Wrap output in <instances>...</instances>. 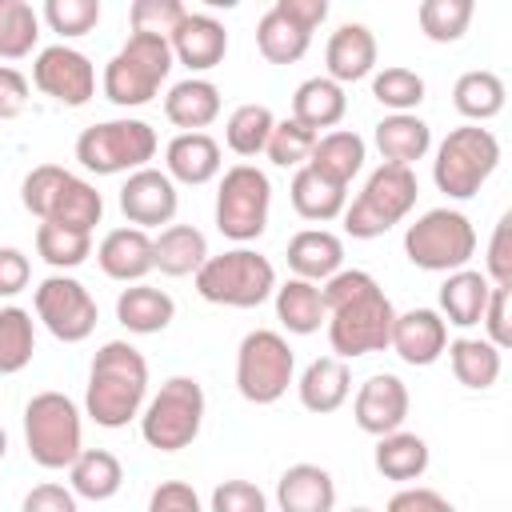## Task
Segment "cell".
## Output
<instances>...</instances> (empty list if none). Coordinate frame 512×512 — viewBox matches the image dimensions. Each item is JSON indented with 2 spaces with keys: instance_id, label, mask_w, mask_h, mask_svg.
Returning a JSON list of instances; mask_svg holds the SVG:
<instances>
[{
  "instance_id": "1",
  "label": "cell",
  "mask_w": 512,
  "mask_h": 512,
  "mask_svg": "<svg viewBox=\"0 0 512 512\" xmlns=\"http://www.w3.org/2000/svg\"><path fill=\"white\" fill-rule=\"evenodd\" d=\"M324 324L328 344L340 360L372 356L388 348L396 308L364 268H340L332 280H324Z\"/></svg>"
},
{
  "instance_id": "2",
  "label": "cell",
  "mask_w": 512,
  "mask_h": 512,
  "mask_svg": "<svg viewBox=\"0 0 512 512\" xmlns=\"http://www.w3.org/2000/svg\"><path fill=\"white\" fill-rule=\"evenodd\" d=\"M148 396V360L128 340H108L88 368V392L84 412L100 428H124L140 416Z\"/></svg>"
},
{
  "instance_id": "3",
  "label": "cell",
  "mask_w": 512,
  "mask_h": 512,
  "mask_svg": "<svg viewBox=\"0 0 512 512\" xmlns=\"http://www.w3.org/2000/svg\"><path fill=\"white\" fill-rule=\"evenodd\" d=\"M172 48L164 36H144V32H128V40L116 48V56L104 64L100 88L116 108H140L148 104L160 84L172 72Z\"/></svg>"
},
{
  "instance_id": "4",
  "label": "cell",
  "mask_w": 512,
  "mask_h": 512,
  "mask_svg": "<svg viewBox=\"0 0 512 512\" xmlns=\"http://www.w3.org/2000/svg\"><path fill=\"white\" fill-rule=\"evenodd\" d=\"M416 196H420V184L412 168L380 164L372 168L356 200L344 208V232L352 240H376L416 208Z\"/></svg>"
},
{
  "instance_id": "5",
  "label": "cell",
  "mask_w": 512,
  "mask_h": 512,
  "mask_svg": "<svg viewBox=\"0 0 512 512\" xmlns=\"http://www.w3.org/2000/svg\"><path fill=\"white\" fill-rule=\"evenodd\" d=\"M192 280L208 304H224V308H260L276 292L272 260L252 248H232V252L208 256Z\"/></svg>"
},
{
  "instance_id": "6",
  "label": "cell",
  "mask_w": 512,
  "mask_h": 512,
  "mask_svg": "<svg viewBox=\"0 0 512 512\" xmlns=\"http://www.w3.org/2000/svg\"><path fill=\"white\" fill-rule=\"evenodd\" d=\"M160 140L148 120L120 116V120H100L76 136V160L84 172L96 176H116V172H136L148 168L156 156Z\"/></svg>"
},
{
  "instance_id": "7",
  "label": "cell",
  "mask_w": 512,
  "mask_h": 512,
  "mask_svg": "<svg viewBox=\"0 0 512 512\" xmlns=\"http://www.w3.org/2000/svg\"><path fill=\"white\" fill-rule=\"evenodd\" d=\"M496 164H500V140L480 124H460L440 140L432 160V180L444 196L472 200L480 184L496 172Z\"/></svg>"
},
{
  "instance_id": "8",
  "label": "cell",
  "mask_w": 512,
  "mask_h": 512,
  "mask_svg": "<svg viewBox=\"0 0 512 512\" xmlns=\"http://www.w3.org/2000/svg\"><path fill=\"white\" fill-rule=\"evenodd\" d=\"M24 444L40 468H68L84 452V424L76 400L64 392H36L24 408Z\"/></svg>"
},
{
  "instance_id": "9",
  "label": "cell",
  "mask_w": 512,
  "mask_h": 512,
  "mask_svg": "<svg viewBox=\"0 0 512 512\" xmlns=\"http://www.w3.org/2000/svg\"><path fill=\"white\" fill-rule=\"evenodd\" d=\"M204 424V388L196 376H172L140 412V436L156 452H180L200 436Z\"/></svg>"
},
{
  "instance_id": "10",
  "label": "cell",
  "mask_w": 512,
  "mask_h": 512,
  "mask_svg": "<svg viewBox=\"0 0 512 512\" xmlns=\"http://www.w3.org/2000/svg\"><path fill=\"white\" fill-rule=\"evenodd\" d=\"M404 256L424 272H460L476 256V228L456 208H432L408 224Z\"/></svg>"
},
{
  "instance_id": "11",
  "label": "cell",
  "mask_w": 512,
  "mask_h": 512,
  "mask_svg": "<svg viewBox=\"0 0 512 512\" xmlns=\"http://www.w3.org/2000/svg\"><path fill=\"white\" fill-rule=\"evenodd\" d=\"M296 372V356L288 340L272 328H256L236 348V388L248 404H276Z\"/></svg>"
},
{
  "instance_id": "12",
  "label": "cell",
  "mask_w": 512,
  "mask_h": 512,
  "mask_svg": "<svg viewBox=\"0 0 512 512\" xmlns=\"http://www.w3.org/2000/svg\"><path fill=\"white\" fill-rule=\"evenodd\" d=\"M268 212H272V184L256 164H236L224 172L220 188H216V228L236 240L248 244L268 228Z\"/></svg>"
},
{
  "instance_id": "13",
  "label": "cell",
  "mask_w": 512,
  "mask_h": 512,
  "mask_svg": "<svg viewBox=\"0 0 512 512\" xmlns=\"http://www.w3.org/2000/svg\"><path fill=\"white\" fill-rule=\"evenodd\" d=\"M328 16V0H276L260 24H256V48L268 64H296L308 44L312 32L324 24Z\"/></svg>"
},
{
  "instance_id": "14",
  "label": "cell",
  "mask_w": 512,
  "mask_h": 512,
  "mask_svg": "<svg viewBox=\"0 0 512 512\" xmlns=\"http://www.w3.org/2000/svg\"><path fill=\"white\" fill-rule=\"evenodd\" d=\"M32 304H36V320H40L56 340H64V344L88 340L92 328H96V316H100L92 292H88L76 276H64V272L40 280Z\"/></svg>"
},
{
  "instance_id": "15",
  "label": "cell",
  "mask_w": 512,
  "mask_h": 512,
  "mask_svg": "<svg viewBox=\"0 0 512 512\" xmlns=\"http://www.w3.org/2000/svg\"><path fill=\"white\" fill-rule=\"evenodd\" d=\"M32 84L44 96H52L56 104L80 108V104H88L96 96V68L80 48L48 44V48H40V56L32 64Z\"/></svg>"
},
{
  "instance_id": "16",
  "label": "cell",
  "mask_w": 512,
  "mask_h": 512,
  "mask_svg": "<svg viewBox=\"0 0 512 512\" xmlns=\"http://www.w3.org/2000/svg\"><path fill=\"white\" fill-rule=\"evenodd\" d=\"M180 208V192L176 184L168 180V172L160 168H136L128 172L124 188H120V212L132 228H160V224H172Z\"/></svg>"
},
{
  "instance_id": "17",
  "label": "cell",
  "mask_w": 512,
  "mask_h": 512,
  "mask_svg": "<svg viewBox=\"0 0 512 512\" xmlns=\"http://www.w3.org/2000/svg\"><path fill=\"white\" fill-rule=\"evenodd\" d=\"M408 388L400 376L392 372H376L360 384L356 400H352V416H356V428L368 432V436H388V432H400L404 420H408Z\"/></svg>"
},
{
  "instance_id": "18",
  "label": "cell",
  "mask_w": 512,
  "mask_h": 512,
  "mask_svg": "<svg viewBox=\"0 0 512 512\" xmlns=\"http://www.w3.org/2000/svg\"><path fill=\"white\" fill-rule=\"evenodd\" d=\"M388 348L412 364V368H428L444 356L448 348V324L436 308H408V312H396L392 320V336H388Z\"/></svg>"
},
{
  "instance_id": "19",
  "label": "cell",
  "mask_w": 512,
  "mask_h": 512,
  "mask_svg": "<svg viewBox=\"0 0 512 512\" xmlns=\"http://www.w3.org/2000/svg\"><path fill=\"white\" fill-rule=\"evenodd\" d=\"M168 48H172V60H180L188 72H208L224 60L228 52V32L216 16L208 12H188L180 20V28L168 36Z\"/></svg>"
},
{
  "instance_id": "20",
  "label": "cell",
  "mask_w": 512,
  "mask_h": 512,
  "mask_svg": "<svg viewBox=\"0 0 512 512\" xmlns=\"http://www.w3.org/2000/svg\"><path fill=\"white\" fill-rule=\"evenodd\" d=\"M96 264L108 280L120 284H140L156 264H152V236L144 228H112L100 248H96Z\"/></svg>"
},
{
  "instance_id": "21",
  "label": "cell",
  "mask_w": 512,
  "mask_h": 512,
  "mask_svg": "<svg viewBox=\"0 0 512 512\" xmlns=\"http://www.w3.org/2000/svg\"><path fill=\"white\" fill-rule=\"evenodd\" d=\"M324 64H328V80H336L340 88L372 76V68H376V36H372V28L368 24H340L328 36Z\"/></svg>"
},
{
  "instance_id": "22",
  "label": "cell",
  "mask_w": 512,
  "mask_h": 512,
  "mask_svg": "<svg viewBox=\"0 0 512 512\" xmlns=\"http://www.w3.org/2000/svg\"><path fill=\"white\" fill-rule=\"evenodd\" d=\"M220 144L208 132H180L164 148V172L172 184H208L220 176Z\"/></svg>"
},
{
  "instance_id": "23",
  "label": "cell",
  "mask_w": 512,
  "mask_h": 512,
  "mask_svg": "<svg viewBox=\"0 0 512 512\" xmlns=\"http://www.w3.org/2000/svg\"><path fill=\"white\" fill-rule=\"evenodd\" d=\"M280 512H332L336 508V480L320 464H292L276 480Z\"/></svg>"
},
{
  "instance_id": "24",
  "label": "cell",
  "mask_w": 512,
  "mask_h": 512,
  "mask_svg": "<svg viewBox=\"0 0 512 512\" xmlns=\"http://www.w3.org/2000/svg\"><path fill=\"white\" fill-rule=\"evenodd\" d=\"M340 264H344V240L328 228H304L288 240V268L300 280L324 284L340 272Z\"/></svg>"
},
{
  "instance_id": "25",
  "label": "cell",
  "mask_w": 512,
  "mask_h": 512,
  "mask_svg": "<svg viewBox=\"0 0 512 512\" xmlns=\"http://www.w3.org/2000/svg\"><path fill=\"white\" fill-rule=\"evenodd\" d=\"M384 164H396V168H412L416 160L428 156L432 148V128L416 116V112H388L376 132H372Z\"/></svg>"
},
{
  "instance_id": "26",
  "label": "cell",
  "mask_w": 512,
  "mask_h": 512,
  "mask_svg": "<svg viewBox=\"0 0 512 512\" xmlns=\"http://www.w3.org/2000/svg\"><path fill=\"white\" fill-rule=\"evenodd\" d=\"M296 392H300V404H304L308 412L328 416V412H336V408L348 400V392H352V372H348V364H344L340 356H316V360L300 372Z\"/></svg>"
},
{
  "instance_id": "27",
  "label": "cell",
  "mask_w": 512,
  "mask_h": 512,
  "mask_svg": "<svg viewBox=\"0 0 512 512\" xmlns=\"http://www.w3.org/2000/svg\"><path fill=\"white\" fill-rule=\"evenodd\" d=\"M488 296H492V284H488L484 272H476V268L448 272L444 284H440V316H444V324H456V328L480 324L484 308H488Z\"/></svg>"
},
{
  "instance_id": "28",
  "label": "cell",
  "mask_w": 512,
  "mask_h": 512,
  "mask_svg": "<svg viewBox=\"0 0 512 512\" xmlns=\"http://www.w3.org/2000/svg\"><path fill=\"white\" fill-rule=\"evenodd\" d=\"M164 116L184 132H204L220 116V88L212 80H204V76H188V80L168 88Z\"/></svg>"
},
{
  "instance_id": "29",
  "label": "cell",
  "mask_w": 512,
  "mask_h": 512,
  "mask_svg": "<svg viewBox=\"0 0 512 512\" xmlns=\"http://www.w3.org/2000/svg\"><path fill=\"white\" fill-rule=\"evenodd\" d=\"M364 156H368V144L360 132L352 128H332L324 136H316V148L308 156V168H316L320 176L336 180V184H352V176L364 168Z\"/></svg>"
},
{
  "instance_id": "30",
  "label": "cell",
  "mask_w": 512,
  "mask_h": 512,
  "mask_svg": "<svg viewBox=\"0 0 512 512\" xmlns=\"http://www.w3.org/2000/svg\"><path fill=\"white\" fill-rule=\"evenodd\" d=\"M176 316V300L164 292V288H152V284H132L116 296V320L136 332V336H152V332H164Z\"/></svg>"
},
{
  "instance_id": "31",
  "label": "cell",
  "mask_w": 512,
  "mask_h": 512,
  "mask_svg": "<svg viewBox=\"0 0 512 512\" xmlns=\"http://www.w3.org/2000/svg\"><path fill=\"white\" fill-rule=\"evenodd\" d=\"M344 112H348V96L328 76H312L292 92V120L312 128L316 136H320V128H336L344 120Z\"/></svg>"
},
{
  "instance_id": "32",
  "label": "cell",
  "mask_w": 512,
  "mask_h": 512,
  "mask_svg": "<svg viewBox=\"0 0 512 512\" xmlns=\"http://www.w3.org/2000/svg\"><path fill=\"white\" fill-rule=\"evenodd\" d=\"M204 260H208V240L192 224H168L152 240V264L164 276H196Z\"/></svg>"
},
{
  "instance_id": "33",
  "label": "cell",
  "mask_w": 512,
  "mask_h": 512,
  "mask_svg": "<svg viewBox=\"0 0 512 512\" xmlns=\"http://www.w3.org/2000/svg\"><path fill=\"white\" fill-rule=\"evenodd\" d=\"M428 444H424V436H416V432H388V436H380L376 440V452H372V464H376V472L384 476V480H396V484H412V480H420L424 472H428Z\"/></svg>"
},
{
  "instance_id": "34",
  "label": "cell",
  "mask_w": 512,
  "mask_h": 512,
  "mask_svg": "<svg viewBox=\"0 0 512 512\" xmlns=\"http://www.w3.org/2000/svg\"><path fill=\"white\" fill-rule=\"evenodd\" d=\"M288 196H292V208H296L304 220H320V224L344 216V208H348V188L336 184V180H328V176H320V172L308 168V164L296 168Z\"/></svg>"
},
{
  "instance_id": "35",
  "label": "cell",
  "mask_w": 512,
  "mask_h": 512,
  "mask_svg": "<svg viewBox=\"0 0 512 512\" xmlns=\"http://www.w3.org/2000/svg\"><path fill=\"white\" fill-rule=\"evenodd\" d=\"M272 296H276V320L292 336L320 332V324H324V292H320V284L300 280V276H288Z\"/></svg>"
},
{
  "instance_id": "36",
  "label": "cell",
  "mask_w": 512,
  "mask_h": 512,
  "mask_svg": "<svg viewBox=\"0 0 512 512\" xmlns=\"http://www.w3.org/2000/svg\"><path fill=\"white\" fill-rule=\"evenodd\" d=\"M124 484V468L120 460L108 452V448H84L72 464H68V488L72 496H84V500H112Z\"/></svg>"
},
{
  "instance_id": "37",
  "label": "cell",
  "mask_w": 512,
  "mask_h": 512,
  "mask_svg": "<svg viewBox=\"0 0 512 512\" xmlns=\"http://www.w3.org/2000/svg\"><path fill=\"white\" fill-rule=\"evenodd\" d=\"M448 364H452V376L472 388V392H484L500 380V368H504V356L500 348H492L488 340L480 336H460V340H448Z\"/></svg>"
},
{
  "instance_id": "38",
  "label": "cell",
  "mask_w": 512,
  "mask_h": 512,
  "mask_svg": "<svg viewBox=\"0 0 512 512\" xmlns=\"http://www.w3.org/2000/svg\"><path fill=\"white\" fill-rule=\"evenodd\" d=\"M100 216H104V196L96 192V184L68 172L52 208H48V216L40 224H64V228H76V232H92L100 224Z\"/></svg>"
},
{
  "instance_id": "39",
  "label": "cell",
  "mask_w": 512,
  "mask_h": 512,
  "mask_svg": "<svg viewBox=\"0 0 512 512\" xmlns=\"http://www.w3.org/2000/svg\"><path fill=\"white\" fill-rule=\"evenodd\" d=\"M504 96H508L504 80L496 72H488V68H472L452 84V104L472 124H484V120L500 116L504 112Z\"/></svg>"
},
{
  "instance_id": "40",
  "label": "cell",
  "mask_w": 512,
  "mask_h": 512,
  "mask_svg": "<svg viewBox=\"0 0 512 512\" xmlns=\"http://www.w3.org/2000/svg\"><path fill=\"white\" fill-rule=\"evenodd\" d=\"M36 352V328L28 308H0V376H16L32 364Z\"/></svg>"
},
{
  "instance_id": "41",
  "label": "cell",
  "mask_w": 512,
  "mask_h": 512,
  "mask_svg": "<svg viewBox=\"0 0 512 512\" xmlns=\"http://www.w3.org/2000/svg\"><path fill=\"white\" fill-rule=\"evenodd\" d=\"M272 124H276V116L268 104H240V108H232V116L224 124V144L236 156H260L272 136Z\"/></svg>"
},
{
  "instance_id": "42",
  "label": "cell",
  "mask_w": 512,
  "mask_h": 512,
  "mask_svg": "<svg viewBox=\"0 0 512 512\" xmlns=\"http://www.w3.org/2000/svg\"><path fill=\"white\" fill-rule=\"evenodd\" d=\"M472 12H476L472 0H424L416 8V20H420V32L432 44H456L468 32Z\"/></svg>"
},
{
  "instance_id": "43",
  "label": "cell",
  "mask_w": 512,
  "mask_h": 512,
  "mask_svg": "<svg viewBox=\"0 0 512 512\" xmlns=\"http://www.w3.org/2000/svg\"><path fill=\"white\" fill-rule=\"evenodd\" d=\"M40 40V16L24 0H0V60H20Z\"/></svg>"
},
{
  "instance_id": "44",
  "label": "cell",
  "mask_w": 512,
  "mask_h": 512,
  "mask_svg": "<svg viewBox=\"0 0 512 512\" xmlns=\"http://www.w3.org/2000/svg\"><path fill=\"white\" fill-rule=\"evenodd\" d=\"M36 252L52 268H80L92 256V232H76L64 224H40L36 228Z\"/></svg>"
},
{
  "instance_id": "45",
  "label": "cell",
  "mask_w": 512,
  "mask_h": 512,
  "mask_svg": "<svg viewBox=\"0 0 512 512\" xmlns=\"http://www.w3.org/2000/svg\"><path fill=\"white\" fill-rule=\"evenodd\" d=\"M424 92H428L424 88V76L412 72V68H404V64H388V68H380L372 76V96L388 112H412V108H420Z\"/></svg>"
},
{
  "instance_id": "46",
  "label": "cell",
  "mask_w": 512,
  "mask_h": 512,
  "mask_svg": "<svg viewBox=\"0 0 512 512\" xmlns=\"http://www.w3.org/2000/svg\"><path fill=\"white\" fill-rule=\"evenodd\" d=\"M312 148H316V132L304 128V124H296L292 116L276 120L272 124V136L264 144V152H268V160L276 168H304L308 156H312Z\"/></svg>"
},
{
  "instance_id": "47",
  "label": "cell",
  "mask_w": 512,
  "mask_h": 512,
  "mask_svg": "<svg viewBox=\"0 0 512 512\" xmlns=\"http://www.w3.org/2000/svg\"><path fill=\"white\" fill-rule=\"evenodd\" d=\"M44 20L64 40L88 36L100 24V0H48L44 4Z\"/></svg>"
},
{
  "instance_id": "48",
  "label": "cell",
  "mask_w": 512,
  "mask_h": 512,
  "mask_svg": "<svg viewBox=\"0 0 512 512\" xmlns=\"http://www.w3.org/2000/svg\"><path fill=\"white\" fill-rule=\"evenodd\" d=\"M188 16V8L180 0H136L128 8V20H132V32H144V36H172L180 28V20Z\"/></svg>"
},
{
  "instance_id": "49",
  "label": "cell",
  "mask_w": 512,
  "mask_h": 512,
  "mask_svg": "<svg viewBox=\"0 0 512 512\" xmlns=\"http://www.w3.org/2000/svg\"><path fill=\"white\" fill-rule=\"evenodd\" d=\"M64 176H68V168H60V164H36L24 176V184H20V204L36 220H44L48 208H52V200H56V192H60V184H64Z\"/></svg>"
},
{
  "instance_id": "50",
  "label": "cell",
  "mask_w": 512,
  "mask_h": 512,
  "mask_svg": "<svg viewBox=\"0 0 512 512\" xmlns=\"http://www.w3.org/2000/svg\"><path fill=\"white\" fill-rule=\"evenodd\" d=\"M484 276H488V284H496V288H512V216H500V224L492 228Z\"/></svg>"
},
{
  "instance_id": "51",
  "label": "cell",
  "mask_w": 512,
  "mask_h": 512,
  "mask_svg": "<svg viewBox=\"0 0 512 512\" xmlns=\"http://www.w3.org/2000/svg\"><path fill=\"white\" fill-rule=\"evenodd\" d=\"M212 512H268V496L252 480H224L212 488Z\"/></svg>"
},
{
  "instance_id": "52",
  "label": "cell",
  "mask_w": 512,
  "mask_h": 512,
  "mask_svg": "<svg viewBox=\"0 0 512 512\" xmlns=\"http://www.w3.org/2000/svg\"><path fill=\"white\" fill-rule=\"evenodd\" d=\"M484 340L492 344V348H508L512 344V288H496L492 284V296H488V308H484Z\"/></svg>"
},
{
  "instance_id": "53",
  "label": "cell",
  "mask_w": 512,
  "mask_h": 512,
  "mask_svg": "<svg viewBox=\"0 0 512 512\" xmlns=\"http://www.w3.org/2000/svg\"><path fill=\"white\" fill-rule=\"evenodd\" d=\"M148 512H200V496L184 480H160L148 496Z\"/></svg>"
},
{
  "instance_id": "54",
  "label": "cell",
  "mask_w": 512,
  "mask_h": 512,
  "mask_svg": "<svg viewBox=\"0 0 512 512\" xmlns=\"http://www.w3.org/2000/svg\"><path fill=\"white\" fill-rule=\"evenodd\" d=\"M384 512H456V504L448 500V496H440L436 488H400L388 504H384Z\"/></svg>"
},
{
  "instance_id": "55",
  "label": "cell",
  "mask_w": 512,
  "mask_h": 512,
  "mask_svg": "<svg viewBox=\"0 0 512 512\" xmlns=\"http://www.w3.org/2000/svg\"><path fill=\"white\" fill-rule=\"evenodd\" d=\"M20 512H80L76 508V496H72V488H64V484H36L28 496H24V504H20Z\"/></svg>"
},
{
  "instance_id": "56",
  "label": "cell",
  "mask_w": 512,
  "mask_h": 512,
  "mask_svg": "<svg viewBox=\"0 0 512 512\" xmlns=\"http://www.w3.org/2000/svg\"><path fill=\"white\" fill-rule=\"evenodd\" d=\"M28 104V80L20 68L0 64V120H16Z\"/></svg>"
},
{
  "instance_id": "57",
  "label": "cell",
  "mask_w": 512,
  "mask_h": 512,
  "mask_svg": "<svg viewBox=\"0 0 512 512\" xmlns=\"http://www.w3.org/2000/svg\"><path fill=\"white\" fill-rule=\"evenodd\" d=\"M32 280V264L20 248H0V296H16L24 292Z\"/></svg>"
},
{
  "instance_id": "58",
  "label": "cell",
  "mask_w": 512,
  "mask_h": 512,
  "mask_svg": "<svg viewBox=\"0 0 512 512\" xmlns=\"http://www.w3.org/2000/svg\"><path fill=\"white\" fill-rule=\"evenodd\" d=\"M4 452H8V432L0 428V460H4Z\"/></svg>"
},
{
  "instance_id": "59",
  "label": "cell",
  "mask_w": 512,
  "mask_h": 512,
  "mask_svg": "<svg viewBox=\"0 0 512 512\" xmlns=\"http://www.w3.org/2000/svg\"><path fill=\"white\" fill-rule=\"evenodd\" d=\"M348 512H372V508H348Z\"/></svg>"
}]
</instances>
